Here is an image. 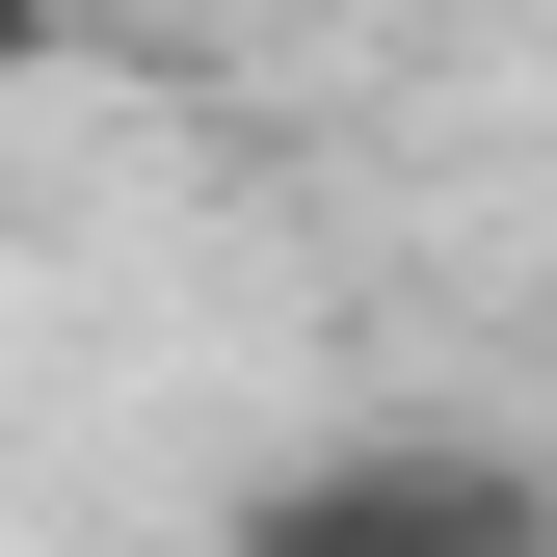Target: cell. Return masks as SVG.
<instances>
[{
	"instance_id": "6da1fadb",
	"label": "cell",
	"mask_w": 557,
	"mask_h": 557,
	"mask_svg": "<svg viewBox=\"0 0 557 557\" xmlns=\"http://www.w3.org/2000/svg\"><path fill=\"white\" fill-rule=\"evenodd\" d=\"M239 557H557V478L505 425H345L293 478H239Z\"/></svg>"
},
{
	"instance_id": "7a4b0ae2",
	"label": "cell",
	"mask_w": 557,
	"mask_h": 557,
	"mask_svg": "<svg viewBox=\"0 0 557 557\" xmlns=\"http://www.w3.org/2000/svg\"><path fill=\"white\" fill-rule=\"evenodd\" d=\"M27 53H53V0H0V81H27Z\"/></svg>"
}]
</instances>
